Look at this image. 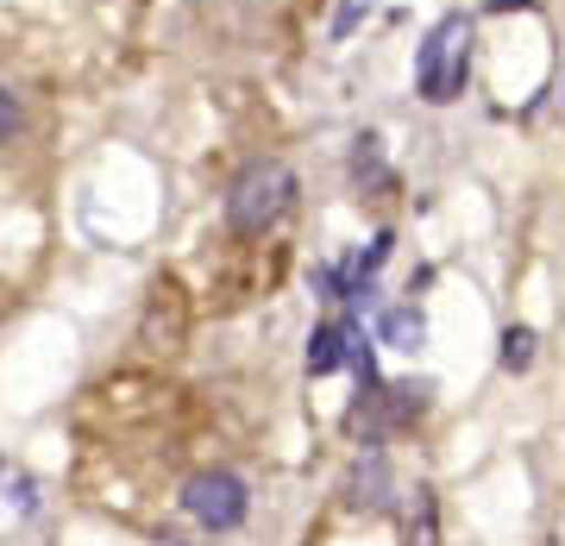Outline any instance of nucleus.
<instances>
[{"instance_id": "nucleus-9", "label": "nucleus", "mask_w": 565, "mask_h": 546, "mask_svg": "<svg viewBox=\"0 0 565 546\" xmlns=\"http://www.w3.org/2000/svg\"><path fill=\"white\" fill-rule=\"evenodd\" d=\"M440 522H434V490H415V522H408V546H434Z\"/></svg>"}, {"instance_id": "nucleus-8", "label": "nucleus", "mask_w": 565, "mask_h": 546, "mask_svg": "<svg viewBox=\"0 0 565 546\" xmlns=\"http://www.w3.org/2000/svg\"><path fill=\"white\" fill-rule=\"evenodd\" d=\"M352 176L371 182V189H390V170H384V151H377V139H359V151H352Z\"/></svg>"}, {"instance_id": "nucleus-6", "label": "nucleus", "mask_w": 565, "mask_h": 546, "mask_svg": "<svg viewBox=\"0 0 565 546\" xmlns=\"http://www.w3.org/2000/svg\"><path fill=\"white\" fill-rule=\"evenodd\" d=\"M0 503H13V515H32L39 508V484L20 465H7V459H0Z\"/></svg>"}, {"instance_id": "nucleus-2", "label": "nucleus", "mask_w": 565, "mask_h": 546, "mask_svg": "<svg viewBox=\"0 0 565 546\" xmlns=\"http://www.w3.org/2000/svg\"><path fill=\"white\" fill-rule=\"evenodd\" d=\"M465 76H471V20L465 13H446L427 32L422 57H415V88H422V101L446 107L465 95Z\"/></svg>"}, {"instance_id": "nucleus-3", "label": "nucleus", "mask_w": 565, "mask_h": 546, "mask_svg": "<svg viewBox=\"0 0 565 546\" xmlns=\"http://www.w3.org/2000/svg\"><path fill=\"white\" fill-rule=\"evenodd\" d=\"M182 508L207 527V534H233L252 508V490H245L239 471H195L189 490H182Z\"/></svg>"}, {"instance_id": "nucleus-11", "label": "nucleus", "mask_w": 565, "mask_h": 546, "mask_svg": "<svg viewBox=\"0 0 565 546\" xmlns=\"http://www.w3.org/2000/svg\"><path fill=\"white\" fill-rule=\"evenodd\" d=\"M20 126H25L20 95H13V88H0V144H13V139H20Z\"/></svg>"}, {"instance_id": "nucleus-4", "label": "nucleus", "mask_w": 565, "mask_h": 546, "mask_svg": "<svg viewBox=\"0 0 565 546\" xmlns=\"http://www.w3.org/2000/svg\"><path fill=\"white\" fill-rule=\"evenodd\" d=\"M352 345H359V326L352 321L315 326V340H308V377H333L340 364H352Z\"/></svg>"}, {"instance_id": "nucleus-10", "label": "nucleus", "mask_w": 565, "mask_h": 546, "mask_svg": "<svg viewBox=\"0 0 565 546\" xmlns=\"http://www.w3.org/2000/svg\"><path fill=\"white\" fill-rule=\"evenodd\" d=\"M534 364V333L527 326H509L503 333V371H527Z\"/></svg>"}, {"instance_id": "nucleus-7", "label": "nucleus", "mask_w": 565, "mask_h": 546, "mask_svg": "<svg viewBox=\"0 0 565 546\" xmlns=\"http://www.w3.org/2000/svg\"><path fill=\"white\" fill-rule=\"evenodd\" d=\"M352 508H384V459L371 452L359 465V478H352Z\"/></svg>"}, {"instance_id": "nucleus-5", "label": "nucleus", "mask_w": 565, "mask_h": 546, "mask_svg": "<svg viewBox=\"0 0 565 546\" xmlns=\"http://www.w3.org/2000/svg\"><path fill=\"white\" fill-rule=\"evenodd\" d=\"M377 333H384V345H396V352H415V345L427 340V321H422V308H390L384 321H377Z\"/></svg>"}, {"instance_id": "nucleus-1", "label": "nucleus", "mask_w": 565, "mask_h": 546, "mask_svg": "<svg viewBox=\"0 0 565 546\" xmlns=\"http://www.w3.org/2000/svg\"><path fill=\"white\" fill-rule=\"evenodd\" d=\"M289 202H296V170L277 158H258L245 163L233 176V189H226V226L239 239H258V233H270L289 214Z\"/></svg>"}]
</instances>
